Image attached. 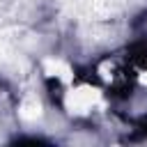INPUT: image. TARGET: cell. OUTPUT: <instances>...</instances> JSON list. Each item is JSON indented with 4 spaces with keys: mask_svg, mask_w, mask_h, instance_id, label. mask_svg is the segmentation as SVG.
Wrapping results in <instances>:
<instances>
[{
    "mask_svg": "<svg viewBox=\"0 0 147 147\" xmlns=\"http://www.w3.org/2000/svg\"><path fill=\"white\" fill-rule=\"evenodd\" d=\"M101 101V92L96 87L90 85H80V87H71L64 96V106L71 115H85L90 113L96 103Z\"/></svg>",
    "mask_w": 147,
    "mask_h": 147,
    "instance_id": "1",
    "label": "cell"
},
{
    "mask_svg": "<svg viewBox=\"0 0 147 147\" xmlns=\"http://www.w3.org/2000/svg\"><path fill=\"white\" fill-rule=\"evenodd\" d=\"M44 71H46V76L62 78L64 83H69V80H71V69H69V64H67V62H62V60L46 57V60H44Z\"/></svg>",
    "mask_w": 147,
    "mask_h": 147,
    "instance_id": "2",
    "label": "cell"
},
{
    "mask_svg": "<svg viewBox=\"0 0 147 147\" xmlns=\"http://www.w3.org/2000/svg\"><path fill=\"white\" fill-rule=\"evenodd\" d=\"M18 115L25 119V122H34L41 117V103L37 96H25L18 106Z\"/></svg>",
    "mask_w": 147,
    "mask_h": 147,
    "instance_id": "3",
    "label": "cell"
},
{
    "mask_svg": "<svg viewBox=\"0 0 147 147\" xmlns=\"http://www.w3.org/2000/svg\"><path fill=\"white\" fill-rule=\"evenodd\" d=\"M140 83H142V85H147V71H142V74H140Z\"/></svg>",
    "mask_w": 147,
    "mask_h": 147,
    "instance_id": "4",
    "label": "cell"
}]
</instances>
